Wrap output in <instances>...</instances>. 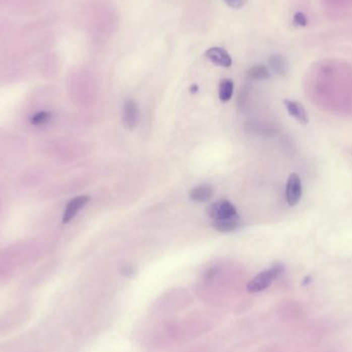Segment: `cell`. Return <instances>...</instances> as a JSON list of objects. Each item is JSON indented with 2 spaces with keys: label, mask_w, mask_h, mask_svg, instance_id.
Returning a JSON list of instances; mask_svg holds the SVG:
<instances>
[{
  "label": "cell",
  "mask_w": 352,
  "mask_h": 352,
  "mask_svg": "<svg viewBox=\"0 0 352 352\" xmlns=\"http://www.w3.org/2000/svg\"><path fill=\"white\" fill-rule=\"evenodd\" d=\"M283 272V266L276 264L268 270L259 273L257 276L247 283V290L249 292H260L268 288L272 282Z\"/></svg>",
  "instance_id": "6da1fadb"
},
{
  "label": "cell",
  "mask_w": 352,
  "mask_h": 352,
  "mask_svg": "<svg viewBox=\"0 0 352 352\" xmlns=\"http://www.w3.org/2000/svg\"><path fill=\"white\" fill-rule=\"evenodd\" d=\"M208 214L213 221L238 216L236 207L228 200H219L211 204L208 210Z\"/></svg>",
  "instance_id": "7a4b0ae2"
},
{
  "label": "cell",
  "mask_w": 352,
  "mask_h": 352,
  "mask_svg": "<svg viewBox=\"0 0 352 352\" xmlns=\"http://www.w3.org/2000/svg\"><path fill=\"white\" fill-rule=\"evenodd\" d=\"M303 195V188H302V182L300 176L297 173H291L288 176L285 189V198L286 202L289 206H296Z\"/></svg>",
  "instance_id": "3957f363"
},
{
  "label": "cell",
  "mask_w": 352,
  "mask_h": 352,
  "mask_svg": "<svg viewBox=\"0 0 352 352\" xmlns=\"http://www.w3.org/2000/svg\"><path fill=\"white\" fill-rule=\"evenodd\" d=\"M89 201H90L89 196H79L70 200L65 207L63 217H62V222L68 223L69 221H71L75 217V215H77L89 203Z\"/></svg>",
  "instance_id": "277c9868"
},
{
  "label": "cell",
  "mask_w": 352,
  "mask_h": 352,
  "mask_svg": "<svg viewBox=\"0 0 352 352\" xmlns=\"http://www.w3.org/2000/svg\"><path fill=\"white\" fill-rule=\"evenodd\" d=\"M139 120V109L137 103L132 99H127L123 108V123L126 128L134 129Z\"/></svg>",
  "instance_id": "5b68a950"
},
{
  "label": "cell",
  "mask_w": 352,
  "mask_h": 352,
  "mask_svg": "<svg viewBox=\"0 0 352 352\" xmlns=\"http://www.w3.org/2000/svg\"><path fill=\"white\" fill-rule=\"evenodd\" d=\"M206 58L213 64L228 68L232 65V58L224 48L219 46H212L205 52Z\"/></svg>",
  "instance_id": "8992f818"
},
{
  "label": "cell",
  "mask_w": 352,
  "mask_h": 352,
  "mask_svg": "<svg viewBox=\"0 0 352 352\" xmlns=\"http://www.w3.org/2000/svg\"><path fill=\"white\" fill-rule=\"evenodd\" d=\"M283 104L289 113L290 116H292L295 120H297L301 125H307L309 123V116L305 109V107L299 103L298 101H294V100L284 99Z\"/></svg>",
  "instance_id": "52a82bcc"
},
{
  "label": "cell",
  "mask_w": 352,
  "mask_h": 352,
  "mask_svg": "<svg viewBox=\"0 0 352 352\" xmlns=\"http://www.w3.org/2000/svg\"><path fill=\"white\" fill-rule=\"evenodd\" d=\"M241 227V221L239 218V215L236 217L222 219V220H215L213 221V228L221 233H231L237 231Z\"/></svg>",
  "instance_id": "ba28073f"
},
{
  "label": "cell",
  "mask_w": 352,
  "mask_h": 352,
  "mask_svg": "<svg viewBox=\"0 0 352 352\" xmlns=\"http://www.w3.org/2000/svg\"><path fill=\"white\" fill-rule=\"evenodd\" d=\"M213 196V189L210 185H200L190 192V199L195 202H206Z\"/></svg>",
  "instance_id": "9c48e42d"
},
{
  "label": "cell",
  "mask_w": 352,
  "mask_h": 352,
  "mask_svg": "<svg viewBox=\"0 0 352 352\" xmlns=\"http://www.w3.org/2000/svg\"><path fill=\"white\" fill-rule=\"evenodd\" d=\"M269 65L271 69L279 77H284L287 72V62L281 55H272L269 58Z\"/></svg>",
  "instance_id": "30bf717a"
},
{
  "label": "cell",
  "mask_w": 352,
  "mask_h": 352,
  "mask_svg": "<svg viewBox=\"0 0 352 352\" xmlns=\"http://www.w3.org/2000/svg\"><path fill=\"white\" fill-rule=\"evenodd\" d=\"M234 93V82L230 79H223L219 82L218 97L222 102H228Z\"/></svg>",
  "instance_id": "8fae6325"
},
{
  "label": "cell",
  "mask_w": 352,
  "mask_h": 352,
  "mask_svg": "<svg viewBox=\"0 0 352 352\" xmlns=\"http://www.w3.org/2000/svg\"><path fill=\"white\" fill-rule=\"evenodd\" d=\"M247 74L248 78L253 81H265L271 77L268 67L263 64L253 66L248 70Z\"/></svg>",
  "instance_id": "7c38bea8"
},
{
  "label": "cell",
  "mask_w": 352,
  "mask_h": 352,
  "mask_svg": "<svg viewBox=\"0 0 352 352\" xmlns=\"http://www.w3.org/2000/svg\"><path fill=\"white\" fill-rule=\"evenodd\" d=\"M52 119V112L49 111H39L37 113H35L34 115H32L30 122L32 125L38 126V125H43L46 122H48L49 120Z\"/></svg>",
  "instance_id": "4fadbf2b"
},
{
  "label": "cell",
  "mask_w": 352,
  "mask_h": 352,
  "mask_svg": "<svg viewBox=\"0 0 352 352\" xmlns=\"http://www.w3.org/2000/svg\"><path fill=\"white\" fill-rule=\"evenodd\" d=\"M292 22L295 25H297V26L305 27L308 24V18L303 12H297L292 17Z\"/></svg>",
  "instance_id": "5bb4252c"
},
{
  "label": "cell",
  "mask_w": 352,
  "mask_h": 352,
  "mask_svg": "<svg viewBox=\"0 0 352 352\" xmlns=\"http://www.w3.org/2000/svg\"><path fill=\"white\" fill-rule=\"evenodd\" d=\"M225 3H227V5L232 8V9H242L245 5H246V2L247 0H224Z\"/></svg>",
  "instance_id": "9a60e30c"
},
{
  "label": "cell",
  "mask_w": 352,
  "mask_h": 352,
  "mask_svg": "<svg viewBox=\"0 0 352 352\" xmlns=\"http://www.w3.org/2000/svg\"><path fill=\"white\" fill-rule=\"evenodd\" d=\"M198 90H199V87H198L197 85H193V86L190 88V92H191L192 94H196V93L198 92Z\"/></svg>",
  "instance_id": "2e32d148"
}]
</instances>
